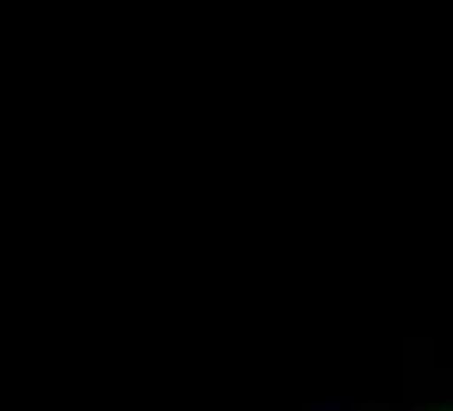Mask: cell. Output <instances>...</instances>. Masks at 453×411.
Segmentation results:
<instances>
[{"label": "cell", "mask_w": 453, "mask_h": 411, "mask_svg": "<svg viewBox=\"0 0 453 411\" xmlns=\"http://www.w3.org/2000/svg\"><path fill=\"white\" fill-rule=\"evenodd\" d=\"M411 411H433V407H411Z\"/></svg>", "instance_id": "cell-1"}, {"label": "cell", "mask_w": 453, "mask_h": 411, "mask_svg": "<svg viewBox=\"0 0 453 411\" xmlns=\"http://www.w3.org/2000/svg\"><path fill=\"white\" fill-rule=\"evenodd\" d=\"M441 411H453V407H441Z\"/></svg>", "instance_id": "cell-2"}]
</instances>
